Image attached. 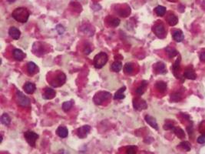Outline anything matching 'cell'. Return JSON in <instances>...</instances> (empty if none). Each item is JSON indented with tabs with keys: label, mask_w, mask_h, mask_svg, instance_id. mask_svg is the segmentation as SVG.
Returning <instances> with one entry per match:
<instances>
[{
	"label": "cell",
	"mask_w": 205,
	"mask_h": 154,
	"mask_svg": "<svg viewBox=\"0 0 205 154\" xmlns=\"http://www.w3.org/2000/svg\"><path fill=\"white\" fill-rule=\"evenodd\" d=\"M111 96L112 95L110 92H105V91H100L95 95L93 101L96 105H102L105 101L108 100L111 98Z\"/></svg>",
	"instance_id": "obj_3"
},
{
	"label": "cell",
	"mask_w": 205,
	"mask_h": 154,
	"mask_svg": "<svg viewBox=\"0 0 205 154\" xmlns=\"http://www.w3.org/2000/svg\"><path fill=\"white\" fill-rule=\"evenodd\" d=\"M152 30H153L154 33L160 39H164L166 37V29L162 23H156L152 28Z\"/></svg>",
	"instance_id": "obj_7"
},
{
	"label": "cell",
	"mask_w": 205,
	"mask_h": 154,
	"mask_svg": "<svg viewBox=\"0 0 205 154\" xmlns=\"http://www.w3.org/2000/svg\"><path fill=\"white\" fill-rule=\"evenodd\" d=\"M166 51H167V53H168V56H169L170 58H173V57H175V56H177L178 54V51H177L176 49H172V48H171V47H167Z\"/></svg>",
	"instance_id": "obj_33"
},
{
	"label": "cell",
	"mask_w": 205,
	"mask_h": 154,
	"mask_svg": "<svg viewBox=\"0 0 205 154\" xmlns=\"http://www.w3.org/2000/svg\"><path fill=\"white\" fill-rule=\"evenodd\" d=\"M73 105H74V102L72 100L66 101V102H65L62 104V109L65 112H68L72 108Z\"/></svg>",
	"instance_id": "obj_29"
},
{
	"label": "cell",
	"mask_w": 205,
	"mask_h": 154,
	"mask_svg": "<svg viewBox=\"0 0 205 154\" xmlns=\"http://www.w3.org/2000/svg\"><path fill=\"white\" fill-rule=\"evenodd\" d=\"M184 78L187 79V80H195L197 78V74H196L195 71L192 67H187L185 70L184 73Z\"/></svg>",
	"instance_id": "obj_12"
},
{
	"label": "cell",
	"mask_w": 205,
	"mask_h": 154,
	"mask_svg": "<svg viewBox=\"0 0 205 154\" xmlns=\"http://www.w3.org/2000/svg\"><path fill=\"white\" fill-rule=\"evenodd\" d=\"M12 16L14 20H16L17 22L19 23H25L28 21L29 17V12L28 11L27 9L20 7L17 8L12 12Z\"/></svg>",
	"instance_id": "obj_1"
},
{
	"label": "cell",
	"mask_w": 205,
	"mask_h": 154,
	"mask_svg": "<svg viewBox=\"0 0 205 154\" xmlns=\"http://www.w3.org/2000/svg\"><path fill=\"white\" fill-rule=\"evenodd\" d=\"M154 70L157 74H165L167 73L166 66L165 63L162 62H158L154 66Z\"/></svg>",
	"instance_id": "obj_11"
},
{
	"label": "cell",
	"mask_w": 205,
	"mask_h": 154,
	"mask_svg": "<svg viewBox=\"0 0 205 154\" xmlns=\"http://www.w3.org/2000/svg\"><path fill=\"white\" fill-rule=\"evenodd\" d=\"M91 130V127L89 125L83 126V127H80L77 130V136L80 138V139H85L86 136L89 135V132Z\"/></svg>",
	"instance_id": "obj_10"
},
{
	"label": "cell",
	"mask_w": 205,
	"mask_h": 154,
	"mask_svg": "<svg viewBox=\"0 0 205 154\" xmlns=\"http://www.w3.org/2000/svg\"><path fill=\"white\" fill-rule=\"evenodd\" d=\"M137 150V147L136 146H129L126 149V154H136Z\"/></svg>",
	"instance_id": "obj_34"
},
{
	"label": "cell",
	"mask_w": 205,
	"mask_h": 154,
	"mask_svg": "<svg viewBox=\"0 0 205 154\" xmlns=\"http://www.w3.org/2000/svg\"><path fill=\"white\" fill-rule=\"evenodd\" d=\"M55 95H56V92L55 91V89H52V88H46L42 96L45 99H52L55 97Z\"/></svg>",
	"instance_id": "obj_13"
},
{
	"label": "cell",
	"mask_w": 205,
	"mask_h": 154,
	"mask_svg": "<svg viewBox=\"0 0 205 154\" xmlns=\"http://www.w3.org/2000/svg\"><path fill=\"white\" fill-rule=\"evenodd\" d=\"M144 120H145V121L147 122L148 124H149L152 128L155 129V130H158V123H157V121L156 120H155V118H154L153 116H151L150 115H146L145 116H144Z\"/></svg>",
	"instance_id": "obj_15"
},
{
	"label": "cell",
	"mask_w": 205,
	"mask_h": 154,
	"mask_svg": "<svg viewBox=\"0 0 205 154\" xmlns=\"http://www.w3.org/2000/svg\"><path fill=\"white\" fill-rule=\"evenodd\" d=\"M23 89H24L25 92L28 94H33L36 90V85L34 83H31V82H27L26 83H25Z\"/></svg>",
	"instance_id": "obj_18"
},
{
	"label": "cell",
	"mask_w": 205,
	"mask_h": 154,
	"mask_svg": "<svg viewBox=\"0 0 205 154\" xmlns=\"http://www.w3.org/2000/svg\"><path fill=\"white\" fill-rule=\"evenodd\" d=\"M133 106L136 110H143L148 108V104L144 99H141L139 97H136L133 99Z\"/></svg>",
	"instance_id": "obj_9"
},
{
	"label": "cell",
	"mask_w": 205,
	"mask_h": 154,
	"mask_svg": "<svg viewBox=\"0 0 205 154\" xmlns=\"http://www.w3.org/2000/svg\"><path fill=\"white\" fill-rule=\"evenodd\" d=\"M155 88L160 92L164 93L167 90V83L164 81L157 82L156 84H155Z\"/></svg>",
	"instance_id": "obj_24"
},
{
	"label": "cell",
	"mask_w": 205,
	"mask_h": 154,
	"mask_svg": "<svg viewBox=\"0 0 205 154\" xmlns=\"http://www.w3.org/2000/svg\"><path fill=\"white\" fill-rule=\"evenodd\" d=\"M1 123L3 124V125L8 126L9 125L10 123H11V118L9 117V116L7 113H3L1 116Z\"/></svg>",
	"instance_id": "obj_28"
},
{
	"label": "cell",
	"mask_w": 205,
	"mask_h": 154,
	"mask_svg": "<svg viewBox=\"0 0 205 154\" xmlns=\"http://www.w3.org/2000/svg\"><path fill=\"white\" fill-rule=\"evenodd\" d=\"M9 36L12 38L13 39H19L21 36V32L19 29H17L16 27H11L9 30Z\"/></svg>",
	"instance_id": "obj_16"
},
{
	"label": "cell",
	"mask_w": 205,
	"mask_h": 154,
	"mask_svg": "<svg viewBox=\"0 0 205 154\" xmlns=\"http://www.w3.org/2000/svg\"><path fill=\"white\" fill-rule=\"evenodd\" d=\"M179 147L182 148L184 150L187 151V152L190 151L191 149V144H190V143H189V142H187V141L181 142V143L179 144Z\"/></svg>",
	"instance_id": "obj_32"
},
{
	"label": "cell",
	"mask_w": 205,
	"mask_h": 154,
	"mask_svg": "<svg viewBox=\"0 0 205 154\" xmlns=\"http://www.w3.org/2000/svg\"><path fill=\"white\" fill-rule=\"evenodd\" d=\"M145 153L146 154H152L151 152H146L145 151ZM140 154H144V151H143V152H141V153Z\"/></svg>",
	"instance_id": "obj_40"
},
{
	"label": "cell",
	"mask_w": 205,
	"mask_h": 154,
	"mask_svg": "<svg viewBox=\"0 0 205 154\" xmlns=\"http://www.w3.org/2000/svg\"><path fill=\"white\" fill-rule=\"evenodd\" d=\"M180 63H181V57H179V58L175 61V63L173 64L172 66L173 73H174V75L176 76V78L178 79L181 78V76H180L179 74H178V73H179L180 69H181L180 68Z\"/></svg>",
	"instance_id": "obj_19"
},
{
	"label": "cell",
	"mask_w": 205,
	"mask_h": 154,
	"mask_svg": "<svg viewBox=\"0 0 205 154\" xmlns=\"http://www.w3.org/2000/svg\"><path fill=\"white\" fill-rule=\"evenodd\" d=\"M111 69L113 72H115V73H118L122 69V63H121L120 61H115L113 63H112V66H111Z\"/></svg>",
	"instance_id": "obj_26"
},
{
	"label": "cell",
	"mask_w": 205,
	"mask_h": 154,
	"mask_svg": "<svg viewBox=\"0 0 205 154\" xmlns=\"http://www.w3.org/2000/svg\"><path fill=\"white\" fill-rule=\"evenodd\" d=\"M24 136L26 140L27 141V143L30 145L31 146L35 147L36 146V143L37 141V140L39 139V135L37 133H36L33 131H26L24 133Z\"/></svg>",
	"instance_id": "obj_6"
},
{
	"label": "cell",
	"mask_w": 205,
	"mask_h": 154,
	"mask_svg": "<svg viewBox=\"0 0 205 154\" xmlns=\"http://www.w3.org/2000/svg\"><path fill=\"white\" fill-rule=\"evenodd\" d=\"M173 39H174V40H175L178 42H182L184 39V33H183L182 31L179 30V29L175 30V32L173 33Z\"/></svg>",
	"instance_id": "obj_22"
},
{
	"label": "cell",
	"mask_w": 205,
	"mask_h": 154,
	"mask_svg": "<svg viewBox=\"0 0 205 154\" xmlns=\"http://www.w3.org/2000/svg\"><path fill=\"white\" fill-rule=\"evenodd\" d=\"M168 1H171V2H175L176 0H168Z\"/></svg>",
	"instance_id": "obj_41"
},
{
	"label": "cell",
	"mask_w": 205,
	"mask_h": 154,
	"mask_svg": "<svg viewBox=\"0 0 205 154\" xmlns=\"http://www.w3.org/2000/svg\"><path fill=\"white\" fill-rule=\"evenodd\" d=\"M108 24L110 26H112V27H117L118 26H119L120 24V20L118 18H111L108 20Z\"/></svg>",
	"instance_id": "obj_31"
},
{
	"label": "cell",
	"mask_w": 205,
	"mask_h": 154,
	"mask_svg": "<svg viewBox=\"0 0 205 154\" xmlns=\"http://www.w3.org/2000/svg\"><path fill=\"white\" fill-rule=\"evenodd\" d=\"M200 59L201 61H205V52H203L200 53Z\"/></svg>",
	"instance_id": "obj_39"
},
{
	"label": "cell",
	"mask_w": 205,
	"mask_h": 154,
	"mask_svg": "<svg viewBox=\"0 0 205 154\" xmlns=\"http://www.w3.org/2000/svg\"><path fill=\"white\" fill-rule=\"evenodd\" d=\"M56 30L58 31V33H59L60 35L62 34V33L65 32V29H64V27H63L62 26H61V25H58V26H57Z\"/></svg>",
	"instance_id": "obj_38"
},
{
	"label": "cell",
	"mask_w": 205,
	"mask_h": 154,
	"mask_svg": "<svg viewBox=\"0 0 205 154\" xmlns=\"http://www.w3.org/2000/svg\"><path fill=\"white\" fill-rule=\"evenodd\" d=\"M171 99L174 102H178L181 99V94L180 92H175L174 94L171 95Z\"/></svg>",
	"instance_id": "obj_35"
},
{
	"label": "cell",
	"mask_w": 205,
	"mask_h": 154,
	"mask_svg": "<svg viewBox=\"0 0 205 154\" xmlns=\"http://www.w3.org/2000/svg\"><path fill=\"white\" fill-rule=\"evenodd\" d=\"M126 87L125 86H123L121 89H118L116 92H115V96H114V99H123L125 97V95L124 94V91H125Z\"/></svg>",
	"instance_id": "obj_25"
},
{
	"label": "cell",
	"mask_w": 205,
	"mask_h": 154,
	"mask_svg": "<svg viewBox=\"0 0 205 154\" xmlns=\"http://www.w3.org/2000/svg\"><path fill=\"white\" fill-rule=\"evenodd\" d=\"M12 55L15 59L17 60V61H23L26 56V53L23 52V51L19 49H15L14 50L12 51Z\"/></svg>",
	"instance_id": "obj_14"
},
{
	"label": "cell",
	"mask_w": 205,
	"mask_h": 154,
	"mask_svg": "<svg viewBox=\"0 0 205 154\" xmlns=\"http://www.w3.org/2000/svg\"><path fill=\"white\" fill-rule=\"evenodd\" d=\"M148 86V83L147 81L144 80V81L141 82L140 86H139L137 88V89L135 90L136 94H137V96H141V95L144 94L146 89H147Z\"/></svg>",
	"instance_id": "obj_17"
},
{
	"label": "cell",
	"mask_w": 205,
	"mask_h": 154,
	"mask_svg": "<svg viewBox=\"0 0 205 154\" xmlns=\"http://www.w3.org/2000/svg\"><path fill=\"white\" fill-rule=\"evenodd\" d=\"M200 132L201 133H203V135H205V121H203L200 125V129H199Z\"/></svg>",
	"instance_id": "obj_37"
},
{
	"label": "cell",
	"mask_w": 205,
	"mask_h": 154,
	"mask_svg": "<svg viewBox=\"0 0 205 154\" xmlns=\"http://www.w3.org/2000/svg\"><path fill=\"white\" fill-rule=\"evenodd\" d=\"M166 20L168 23V24L171 26H175V25L178 24V17H177L174 14V13H170L168 15V16H167V18H166Z\"/></svg>",
	"instance_id": "obj_20"
},
{
	"label": "cell",
	"mask_w": 205,
	"mask_h": 154,
	"mask_svg": "<svg viewBox=\"0 0 205 154\" xmlns=\"http://www.w3.org/2000/svg\"><path fill=\"white\" fill-rule=\"evenodd\" d=\"M155 13H156L158 16H165V13H166V8L165 6H162V5H158L157 6L155 9Z\"/></svg>",
	"instance_id": "obj_27"
},
{
	"label": "cell",
	"mask_w": 205,
	"mask_h": 154,
	"mask_svg": "<svg viewBox=\"0 0 205 154\" xmlns=\"http://www.w3.org/2000/svg\"><path fill=\"white\" fill-rule=\"evenodd\" d=\"M108 60V56L106 52H101L94 57L93 64L96 69H102Z\"/></svg>",
	"instance_id": "obj_2"
},
{
	"label": "cell",
	"mask_w": 205,
	"mask_h": 154,
	"mask_svg": "<svg viewBox=\"0 0 205 154\" xmlns=\"http://www.w3.org/2000/svg\"><path fill=\"white\" fill-rule=\"evenodd\" d=\"M16 99H17V102L19 106L23 107L29 106H30V99L29 97H27L26 96H25L23 92H20V91H17L16 92Z\"/></svg>",
	"instance_id": "obj_8"
},
{
	"label": "cell",
	"mask_w": 205,
	"mask_h": 154,
	"mask_svg": "<svg viewBox=\"0 0 205 154\" xmlns=\"http://www.w3.org/2000/svg\"><path fill=\"white\" fill-rule=\"evenodd\" d=\"M37 70H38V67L35 63H33V62H29V63H28L27 71H28V73H29L30 76H33V75H34L35 73H37L38 72Z\"/></svg>",
	"instance_id": "obj_21"
},
{
	"label": "cell",
	"mask_w": 205,
	"mask_h": 154,
	"mask_svg": "<svg viewBox=\"0 0 205 154\" xmlns=\"http://www.w3.org/2000/svg\"><path fill=\"white\" fill-rule=\"evenodd\" d=\"M66 81V76L65 73H58L55 75V76L51 80V85L54 87H59V86L64 85Z\"/></svg>",
	"instance_id": "obj_5"
},
{
	"label": "cell",
	"mask_w": 205,
	"mask_h": 154,
	"mask_svg": "<svg viewBox=\"0 0 205 154\" xmlns=\"http://www.w3.org/2000/svg\"><path fill=\"white\" fill-rule=\"evenodd\" d=\"M56 134L61 138H66L68 135V130L65 127H59L56 130Z\"/></svg>",
	"instance_id": "obj_23"
},
{
	"label": "cell",
	"mask_w": 205,
	"mask_h": 154,
	"mask_svg": "<svg viewBox=\"0 0 205 154\" xmlns=\"http://www.w3.org/2000/svg\"><path fill=\"white\" fill-rule=\"evenodd\" d=\"M134 70V66L131 63H127L124 66V72L126 74H131Z\"/></svg>",
	"instance_id": "obj_30"
},
{
	"label": "cell",
	"mask_w": 205,
	"mask_h": 154,
	"mask_svg": "<svg viewBox=\"0 0 205 154\" xmlns=\"http://www.w3.org/2000/svg\"><path fill=\"white\" fill-rule=\"evenodd\" d=\"M197 142L198 143H200V144H203V143H205V135H201V136H199L197 138Z\"/></svg>",
	"instance_id": "obj_36"
},
{
	"label": "cell",
	"mask_w": 205,
	"mask_h": 154,
	"mask_svg": "<svg viewBox=\"0 0 205 154\" xmlns=\"http://www.w3.org/2000/svg\"><path fill=\"white\" fill-rule=\"evenodd\" d=\"M164 129L166 130H171V131H173L179 139H184L185 138V133H184V130L180 128V127H177L175 126H174L172 123H166L164 126Z\"/></svg>",
	"instance_id": "obj_4"
}]
</instances>
